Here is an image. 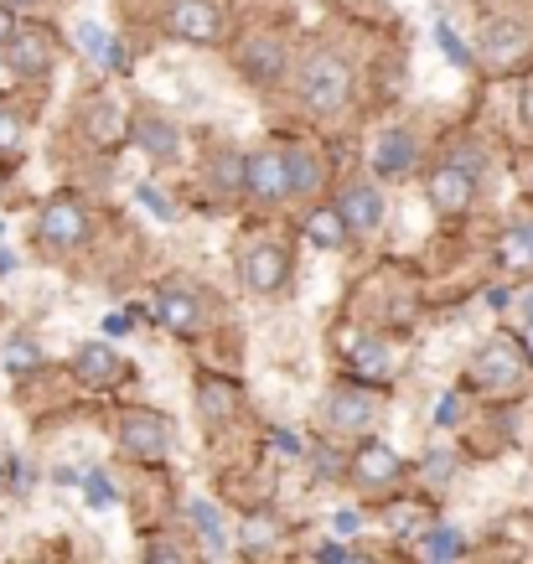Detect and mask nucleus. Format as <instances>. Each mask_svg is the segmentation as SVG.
I'll return each instance as SVG.
<instances>
[{
    "label": "nucleus",
    "instance_id": "1",
    "mask_svg": "<svg viewBox=\"0 0 533 564\" xmlns=\"http://www.w3.org/2000/svg\"><path fill=\"white\" fill-rule=\"evenodd\" d=\"M295 88H301V99L316 115H337L352 99V68H347L337 52H311L306 63H301V73H295Z\"/></svg>",
    "mask_w": 533,
    "mask_h": 564
},
{
    "label": "nucleus",
    "instance_id": "2",
    "mask_svg": "<svg viewBox=\"0 0 533 564\" xmlns=\"http://www.w3.org/2000/svg\"><path fill=\"white\" fill-rule=\"evenodd\" d=\"M166 32H172L176 42L207 47V42H218V36H224V11H218L213 0H172V11H166Z\"/></svg>",
    "mask_w": 533,
    "mask_h": 564
},
{
    "label": "nucleus",
    "instance_id": "3",
    "mask_svg": "<svg viewBox=\"0 0 533 564\" xmlns=\"http://www.w3.org/2000/svg\"><path fill=\"white\" fill-rule=\"evenodd\" d=\"M120 445L130 456H140V462H161L172 451V425L155 410H130L120 425Z\"/></svg>",
    "mask_w": 533,
    "mask_h": 564
},
{
    "label": "nucleus",
    "instance_id": "4",
    "mask_svg": "<svg viewBox=\"0 0 533 564\" xmlns=\"http://www.w3.org/2000/svg\"><path fill=\"white\" fill-rule=\"evenodd\" d=\"M243 192H249L254 203H285V197H291V172H285V155H280V151L249 155V166H243Z\"/></svg>",
    "mask_w": 533,
    "mask_h": 564
},
{
    "label": "nucleus",
    "instance_id": "5",
    "mask_svg": "<svg viewBox=\"0 0 533 564\" xmlns=\"http://www.w3.org/2000/svg\"><path fill=\"white\" fill-rule=\"evenodd\" d=\"M42 243H52V249H78V243L88 239V213L84 203H73V197H57V203L42 207Z\"/></svg>",
    "mask_w": 533,
    "mask_h": 564
},
{
    "label": "nucleus",
    "instance_id": "6",
    "mask_svg": "<svg viewBox=\"0 0 533 564\" xmlns=\"http://www.w3.org/2000/svg\"><path fill=\"white\" fill-rule=\"evenodd\" d=\"M285 274H291V259L280 243H249V254H243V285L259 295H275L285 285Z\"/></svg>",
    "mask_w": 533,
    "mask_h": 564
},
{
    "label": "nucleus",
    "instance_id": "7",
    "mask_svg": "<svg viewBox=\"0 0 533 564\" xmlns=\"http://www.w3.org/2000/svg\"><path fill=\"white\" fill-rule=\"evenodd\" d=\"M155 322L166 326V332H176V337H197L203 332V306L182 285H161L155 291Z\"/></svg>",
    "mask_w": 533,
    "mask_h": 564
},
{
    "label": "nucleus",
    "instance_id": "8",
    "mask_svg": "<svg viewBox=\"0 0 533 564\" xmlns=\"http://www.w3.org/2000/svg\"><path fill=\"white\" fill-rule=\"evenodd\" d=\"M471 197H477V172H471V166L446 161V166L431 172V203L440 207V213H461V207H471Z\"/></svg>",
    "mask_w": 533,
    "mask_h": 564
},
{
    "label": "nucleus",
    "instance_id": "9",
    "mask_svg": "<svg viewBox=\"0 0 533 564\" xmlns=\"http://www.w3.org/2000/svg\"><path fill=\"white\" fill-rule=\"evenodd\" d=\"M6 63L21 73V78H42L52 68V36L42 26H17V36L6 42Z\"/></svg>",
    "mask_w": 533,
    "mask_h": 564
},
{
    "label": "nucleus",
    "instance_id": "10",
    "mask_svg": "<svg viewBox=\"0 0 533 564\" xmlns=\"http://www.w3.org/2000/svg\"><path fill=\"white\" fill-rule=\"evenodd\" d=\"M352 477L362 487H394L404 477V462H399V451L389 441H368L358 445V456H352Z\"/></svg>",
    "mask_w": 533,
    "mask_h": 564
},
{
    "label": "nucleus",
    "instance_id": "11",
    "mask_svg": "<svg viewBox=\"0 0 533 564\" xmlns=\"http://www.w3.org/2000/svg\"><path fill=\"white\" fill-rule=\"evenodd\" d=\"M477 378H482V389H513L518 378H523V352H518L508 337L487 343L482 352H477Z\"/></svg>",
    "mask_w": 533,
    "mask_h": 564
},
{
    "label": "nucleus",
    "instance_id": "12",
    "mask_svg": "<svg viewBox=\"0 0 533 564\" xmlns=\"http://www.w3.org/2000/svg\"><path fill=\"white\" fill-rule=\"evenodd\" d=\"M239 73L249 84H275V78H285V47L275 36H249L239 47Z\"/></svg>",
    "mask_w": 533,
    "mask_h": 564
},
{
    "label": "nucleus",
    "instance_id": "13",
    "mask_svg": "<svg viewBox=\"0 0 533 564\" xmlns=\"http://www.w3.org/2000/svg\"><path fill=\"white\" fill-rule=\"evenodd\" d=\"M337 213L347 218V228L352 234H373L383 223V197H379V187L373 182H352V187L337 197Z\"/></svg>",
    "mask_w": 533,
    "mask_h": 564
},
{
    "label": "nucleus",
    "instance_id": "14",
    "mask_svg": "<svg viewBox=\"0 0 533 564\" xmlns=\"http://www.w3.org/2000/svg\"><path fill=\"white\" fill-rule=\"evenodd\" d=\"M414 155H420V151H414L410 130H383L379 145H373V172L389 176V182H399V176H410Z\"/></svg>",
    "mask_w": 533,
    "mask_h": 564
},
{
    "label": "nucleus",
    "instance_id": "15",
    "mask_svg": "<svg viewBox=\"0 0 533 564\" xmlns=\"http://www.w3.org/2000/svg\"><path fill=\"white\" fill-rule=\"evenodd\" d=\"M73 362H78V378H84L88 389H109V383H115V378L124 373L120 352H115L109 343H84Z\"/></svg>",
    "mask_w": 533,
    "mask_h": 564
},
{
    "label": "nucleus",
    "instance_id": "16",
    "mask_svg": "<svg viewBox=\"0 0 533 564\" xmlns=\"http://www.w3.org/2000/svg\"><path fill=\"white\" fill-rule=\"evenodd\" d=\"M327 420L337 430H362L373 420V393L362 389H331L327 393Z\"/></svg>",
    "mask_w": 533,
    "mask_h": 564
},
{
    "label": "nucleus",
    "instance_id": "17",
    "mask_svg": "<svg viewBox=\"0 0 533 564\" xmlns=\"http://www.w3.org/2000/svg\"><path fill=\"white\" fill-rule=\"evenodd\" d=\"M482 52L492 57V63H502V68H508V63H518V57L529 52V32H523L518 21H492V26H487V36H482Z\"/></svg>",
    "mask_w": 533,
    "mask_h": 564
},
{
    "label": "nucleus",
    "instance_id": "18",
    "mask_svg": "<svg viewBox=\"0 0 533 564\" xmlns=\"http://www.w3.org/2000/svg\"><path fill=\"white\" fill-rule=\"evenodd\" d=\"M130 130H135V140L151 155H176V145H182V130L172 120H161V115H135Z\"/></svg>",
    "mask_w": 533,
    "mask_h": 564
},
{
    "label": "nucleus",
    "instance_id": "19",
    "mask_svg": "<svg viewBox=\"0 0 533 564\" xmlns=\"http://www.w3.org/2000/svg\"><path fill=\"white\" fill-rule=\"evenodd\" d=\"M498 259L508 264V270H533V218L508 223V228H502Z\"/></svg>",
    "mask_w": 533,
    "mask_h": 564
},
{
    "label": "nucleus",
    "instance_id": "20",
    "mask_svg": "<svg viewBox=\"0 0 533 564\" xmlns=\"http://www.w3.org/2000/svg\"><path fill=\"white\" fill-rule=\"evenodd\" d=\"M347 234H352V228H347V218L337 213V207H316V213L306 218V239L316 243V249H342Z\"/></svg>",
    "mask_w": 533,
    "mask_h": 564
},
{
    "label": "nucleus",
    "instance_id": "21",
    "mask_svg": "<svg viewBox=\"0 0 533 564\" xmlns=\"http://www.w3.org/2000/svg\"><path fill=\"white\" fill-rule=\"evenodd\" d=\"M233 404H239L233 383H224V378H203V383H197V410H203L207 425H213V420H228Z\"/></svg>",
    "mask_w": 533,
    "mask_h": 564
},
{
    "label": "nucleus",
    "instance_id": "22",
    "mask_svg": "<svg viewBox=\"0 0 533 564\" xmlns=\"http://www.w3.org/2000/svg\"><path fill=\"white\" fill-rule=\"evenodd\" d=\"M0 368L11 378H26L42 368V347L32 343V337H6V347H0Z\"/></svg>",
    "mask_w": 533,
    "mask_h": 564
},
{
    "label": "nucleus",
    "instance_id": "23",
    "mask_svg": "<svg viewBox=\"0 0 533 564\" xmlns=\"http://www.w3.org/2000/svg\"><path fill=\"white\" fill-rule=\"evenodd\" d=\"M192 523H197V533H203V544L213 549V554H224V549H228V529H224V513H218L213 502H203V497H197V502H192Z\"/></svg>",
    "mask_w": 533,
    "mask_h": 564
},
{
    "label": "nucleus",
    "instance_id": "24",
    "mask_svg": "<svg viewBox=\"0 0 533 564\" xmlns=\"http://www.w3.org/2000/svg\"><path fill=\"white\" fill-rule=\"evenodd\" d=\"M285 172H291V197H311V192L322 187V166H316V155H306V151L285 155Z\"/></svg>",
    "mask_w": 533,
    "mask_h": 564
},
{
    "label": "nucleus",
    "instance_id": "25",
    "mask_svg": "<svg viewBox=\"0 0 533 564\" xmlns=\"http://www.w3.org/2000/svg\"><path fill=\"white\" fill-rule=\"evenodd\" d=\"M352 362H358V373L368 378V383H373V378H379V383L394 378V347H383V343H362Z\"/></svg>",
    "mask_w": 533,
    "mask_h": 564
},
{
    "label": "nucleus",
    "instance_id": "26",
    "mask_svg": "<svg viewBox=\"0 0 533 564\" xmlns=\"http://www.w3.org/2000/svg\"><path fill=\"white\" fill-rule=\"evenodd\" d=\"M78 47L88 52V57H99V63H120V47H115V42H109V32H104V26H94V21H84V26H78Z\"/></svg>",
    "mask_w": 533,
    "mask_h": 564
},
{
    "label": "nucleus",
    "instance_id": "27",
    "mask_svg": "<svg viewBox=\"0 0 533 564\" xmlns=\"http://www.w3.org/2000/svg\"><path fill=\"white\" fill-rule=\"evenodd\" d=\"M243 166H249V155H218V161H213V187L239 192L243 187Z\"/></svg>",
    "mask_w": 533,
    "mask_h": 564
},
{
    "label": "nucleus",
    "instance_id": "28",
    "mask_svg": "<svg viewBox=\"0 0 533 564\" xmlns=\"http://www.w3.org/2000/svg\"><path fill=\"white\" fill-rule=\"evenodd\" d=\"M135 197H140V203H145V213H151L155 223H172V218H176V207L166 203V192H161V187H151V182H140V187H135Z\"/></svg>",
    "mask_w": 533,
    "mask_h": 564
},
{
    "label": "nucleus",
    "instance_id": "29",
    "mask_svg": "<svg viewBox=\"0 0 533 564\" xmlns=\"http://www.w3.org/2000/svg\"><path fill=\"white\" fill-rule=\"evenodd\" d=\"M84 492H88V502H94V508H115V487H109V477H104V471H88L84 477Z\"/></svg>",
    "mask_w": 533,
    "mask_h": 564
},
{
    "label": "nucleus",
    "instance_id": "30",
    "mask_svg": "<svg viewBox=\"0 0 533 564\" xmlns=\"http://www.w3.org/2000/svg\"><path fill=\"white\" fill-rule=\"evenodd\" d=\"M456 554H461V533H456V529H435L431 533V560L446 564V560H456Z\"/></svg>",
    "mask_w": 533,
    "mask_h": 564
},
{
    "label": "nucleus",
    "instance_id": "31",
    "mask_svg": "<svg viewBox=\"0 0 533 564\" xmlns=\"http://www.w3.org/2000/svg\"><path fill=\"white\" fill-rule=\"evenodd\" d=\"M243 544H249V549H270V544H275V523H270V518H249Z\"/></svg>",
    "mask_w": 533,
    "mask_h": 564
},
{
    "label": "nucleus",
    "instance_id": "32",
    "mask_svg": "<svg viewBox=\"0 0 533 564\" xmlns=\"http://www.w3.org/2000/svg\"><path fill=\"white\" fill-rule=\"evenodd\" d=\"M21 151V120L11 115V109H0V155Z\"/></svg>",
    "mask_w": 533,
    "mask_h": 564
},
{
    "label": "nucleus",
    "instance_id": "33",
    "mask_svg": "<svg viewBox=\"0 0 533 564\" xmlns=\"http://www.w3.org/2000/svg\"><path fill=\"white\" fill-rule=\"evenodd\" d=\"M145 564H187V560H182V549H176L172 539H155V544L145 549Z\"/></svg>",
    "mask_w": 533,
    "mask_h": 564
},
{
    "label": "nucleus",
    "instance_id": "34",
    "mask_svg": "<svg viewBox=\"0 0 533 564\" xmlns=\"http://www.w3.org/2000/svg\"><path fill=\"white\" fill-rule=\"evenodd\" d=\"M435 36H440V47H446V57H450V63H471V52H466L461 42H456V32H450V26H440V32H435Z\"/></svg>",
    "mask_w": 533,
    "mask_h": 564
},
{
    "label": "nucleus",
    "instance_id": "35",
    "mask_svg": "<svg viewBox=\"0 0 533 564\" xmlns=\"http://www.w3.org/2000/svg\"><path fill=\"white\" fill-rule=\"evenodd\" d=\"M322 564H373V560H362V554H347L342 544H327V549H322Z\"/></svg>",
    "mask_w": 533,
    "mask_h": 564
},
{
    "label": "nucleus",
    "instance_id": "36",
    "mask_svg": "<svg viewBox=\"0 0 533 564\" xmlns=\"http://www.w3.org/2000/svg\"><path fill=\"white\" fill-rule=\"evenodd\" d=\"M99 135H104V140L120 135V124H115V109H109V104H99Z\"/></svg>",
    "mask_w": 533,
    "mask_h": 564
},
{
    "label": "nucleus",
    "instance_id": "37",
    "mask_svg": "<svg viewBox=\"0 0 533 564\" xmlns=\"http://www.w3.org/2000/svg\"><path fill=\"white\" fill-rule=\"evenodd\" d=\"M11 36H17V17H11V6L0 0V47H6Z\"/></svg>",
    "mask_w": 533,
    "mask_h": 564
},
{
    "label": "nucleus",
    "instance_id": "38",
    "mask_svg": "<svg viewBox=\"0 0 533 564\" xmlns=\"http://www.w3.org/2000/svg\"><path fill=\"white\" fill-rule=\"evenodd\" d=\"M104 332H109V337H124V332H130V316H124V311L104 316Z\"/></svg>",
    "mask_w": 533,
    "mask_h": 564
},
{
    "label": "nucleus",
    "instance_id": "39",
    "mask_svg": "<svg viewBox=\"0 0 533 564\" xmlns=\"http://www.w3.org/2000/svg\"><path fill=\"white\" fill-rule=\"evenodd\" d=\"M435 425H456V393L440 399V410H435Z\"/></svg>",
    "mask_w": 533,
    "mask_h": 564
},
{
    "label": "nucleus",
    "instance_id": "40",
    "mask_svg": "<svg viewBox=\"0 0 533 564\" xmlns=\"http://www.w3.org/2000/svg\"><path fill=\"white\" fill-rule=\"evenodd\" d=\"M518 115H523V120L533 124V78L523 84V94H518Z\"/></svg>",
    "mask_w": 533,
    "mask_h": 564
},
{
    "label": "nucleus",
    "instance_id": "41",
    "mask_svg": "<svg viewBox=\"0 0 533 564\" xmlns=\"http://www.w3.org/2000/svg\"><path fill=\"white\" fill-rule=\"evenodd\" d=\"M275 445H280V456H301V441L285 435V430H275Z\"/></svg>",
    "mask_w": 533,
    "mask_h": 564
},
{
    "label": "nucleus",
    "instance_id": "42",
    "mask_svg": "<svg viewBox=\"0 0 533 564\" xmlns=\"http://www.w3.org/2000/svg\"><path fill=\"white\" fill-rule=\"evenodd\" d=\"M425 471H431V477L440 481V477H446V471H450V456H446V451H435V456H431V466H425Z\"/></svg>",
    "mask_w": 533,
    "mask_h": 564
},
{
    "label": "nucleus",
    "instance_id": "43",
    "mask_svg": "<svg viewBox=\"0 0 533 564\" xmlns=\"http://www.w3.org/2000/svg\"><path fill=\"white\" fill-rule=\"evenodd\" d=\"M331 529H337V539H347V533L358 529V513H337L331 518Z\"/></svg>",
    "mask_w": 533,
    "mask_h": 564
},
{
    "label": "nucleus",
    "instance_id": "44",
    "mask_svg": "<svg viewBox=\"0 0 533 564\" xmlns=\"http://www.w3.org/2000/svg\"><path fill=\"white\" fill-rule=\"evenodd\" d=\"M17 270V254H11V249H0V274H11Z\"/></svg>",
    "mask_w": 533,
    "mask_h": 564
},
{
    "label": "nucleus",
    "instance_id": "45",
    "mask_svg": "<svg viewBox=\"0 0 533 564\" xmlns=\"http://www.w3.org/2000/svg\"><path fill=\"white\" fill-rule=\"evenodd\" d=\"M11 73H17V68H11V63L0 57V84H11Z\"/></svg>",
    "mask_w": 533,
    "mask_h": 564
},
{
    "label": "nucleus",
    "instance_id": "46",
    "mask_svg": "<svg viewBox=\"0 0 533 564\" xmlns=\"http://www.w3.org/2000/svg\"><path fill=\"white\" fill-rule=\"evenodd\" d=\"M11 11H26V6H42V0H6Z\"/></svg>",
    "mask_w": 533,
    "mask_h": 564
},
{
    "label": "nucleus",
    "instance_id": "47",
    "mask_svg": "<svg viewBox=\"0 0 533 564\" xmlns=\"http://www.w3.org/2000/svg\"><path fill=\"white\" fill-rule=\"evenodd\" d=\"M523 347H529V362H533V316H529V337H523Z\"/></svg>",
    "mask_w": 533,
    "mask_h": 564
},
{
    "label": "nucleus",
    "instance_id": "48",
    "mask_svg": "<svg viewBox=\"0 0 533 564\" xmlns=\"http://www.w3.org/2000/svg\"><path fill=\"white\" fill-rule=\"evenodd\" d=\"M523 311H529V316H533V291H529V301H523Z\"/></svg>",
    "mask_w": 533,
    "mask_h": 564
},
{
    "label": "nucleus",
    "instance_id": "49",
    "mask_svg": "<svg viewBox=\"0 0 533 564\" xmlns=\"http://www.w3.org/2000/svg\"><path fill=\"white\" fill-rule=\"evenodd\" d=\"M0 492H6V471H0Z\"/></svg>",
    "mask_w": 533,
    "mask_h": 564
},
{
    "label": "nucleus",
    "instance_id": "50",
    "mask_svg": "<svg viewBox=\"0 0 533 564\" xmlns=\"http://www.w3.org/2000/svg\"><path fill=\"white\" fill-rule=\"evenodd\" d=\"M529 192H533V172H529Z\"/></svg>",
    "mask_w": 533,
    "mask_h": 564
}]
</instances>
